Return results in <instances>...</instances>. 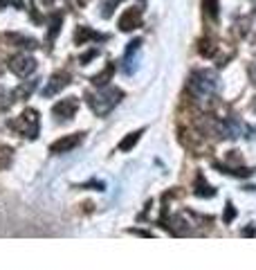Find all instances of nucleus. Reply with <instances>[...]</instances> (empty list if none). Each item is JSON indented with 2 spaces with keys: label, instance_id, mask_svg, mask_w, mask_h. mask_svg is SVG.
<instances>
[{
  "label": "nucleus",
  "instance_id": "nucleus-11",
  "mask_svg": "<svg viewBox=\"0 0 256 270\" xmlns=\"http://www.w3.org/2000/svg\"><path fill=\"white\" fill-rule=\"evenodd\" d=\"M9 41H12V43H18V48H25V50L36 48L34 39H27V36H20V34H9Z\"/></svg>",
  "mask_w": 256,
  "mask_h": 270
},
{
  "label": "nucleus",
  "instance_id": "nucleus-1",
  "mask_svg": "<svg viewBox=\"0 0 256 270\" xmlns=\"http://www.w3.org/2000/svg\"><path fill=\"white\" fill-rule=\"evenodd\" d=\"M189 90L198 102L211 99L218 92V77L209 70H196L189 79Z\"/></svg>",
  "mask_w": 256,
  "mask_h": 270
},
{
  "label": "nucleus",
  "instance_id": "nucleus-9",
  "mask_svg": "<svg viewBox=\"0 0 256 270\" xmlns=\"http://www.w3.org/2000/svg\"><path fill=\"white\" fill-rule=\"evenodd\" d=\"M139 23V9L137 7H130L126 12L119 16V27L124 29V32H130V29H135Z\"/></svg>",
  "mask_w": 256,
  "mask_h": 270
},
{
  "label": "nucleus",
  "instance_id": "nucleus-13",
  "mask_svg": "<svg viewBox=\"0 0 256 270\" xmlns=\"http://www.w3.org/2000/svg\"><path fill=\"white\" fill-rule=\"evenodd\" d=\"M202 7H205V16L209 20L218 18V0H202Z\"/></svg>",
  "mask_w": 256,
  "mask_h": 270
},
{
  "label": "nucleus",
  "instance_id": "nucleus-4",
  "mask_svg": "<svg viewBox=\"0 0 256 270\" xmlns=\"http://www.w3.org/2000/svg\"><path fill=\"white\" fill-rule=\"evenodd\" d=\"M14 128H18L25 138H36V133H39V113H36V111H25L23 115H20L18 122L14 124Z\"/></svg>",
  "mask_w": 256,
  "mask_h": 270
},
{
  "label": "nucleus",
  "instance_id": "nucleus-18",
  "mask_svg": "<svg viewBox=\"0 0 256 270\" xmlns=\"http://www.w3.org/2000/svg\"><path fill=\"white\" fill-rule=\"evenodd\" d=\"M117 3H122V0H108L106 5H103V18H108L113 14V9H115V5Z\"/></svg>",
  "mask_w": 256,
  "mask_h": 270
},
{
  "label": "nucleus",
  "instance_id": "nucleus-8",
  "mask_svg": "<svg viewBox=\"0 0 256 270\" xmlns=\"http://www.w3.org/2000/svg\"><path fill=\"white\" fill-rule=\"evenodd\" d=\"M77 108H79V102H77L75 97H70V99L56 104L52 113H54V117H59V119H70V117H75Z\"/></svg>",
  "mask_w": 256,
  "mask_h": 270
},
{
  "label": "nucleus",
  "instance_id": "nucleus-16",
  "mask_svg": "<svg viewBox=\"0 0 256 270\" xmlns=\"http://www.w3.org/2000/svg\"><path fill=\"white\" fill-rule=\"evenodd\" d=\"M139 135H142V131H137V133H130V138H126V140H124V142L119 144V149H122V151H130V149H133V144L139 140Z\"/></svg>",
  "mask_w": 256,
  "mask_h": 270
},
{
  "label": "nucleus",
  "instance_id": "nucleus-14",
  "mask_svg": "<svg viewBox=\"0 0 256 270\" xmlns=\"http://www.w3.org/2000/svg\"><path fill=\"white\" fill-rule=\"evenodd\" d=\"M34 88H36V81H25V84L20 86L18 90H14V92H12V97H16V99H23V97L32 95Z\"/></svg>",
  "mask_w": 256,
  "mask_h": 270
},
{
  "label": "nucleus",
  "instance_id": "nucleus-15",
  "mask_svg": "<svg viewBox=\"0 0 256 270\" xmlns=\"http://www.w3.org/2000/svg\"><path fill=\"white\" fill-rule=\"evenodd\" d=\"M61 32V16H54L52 18V25H50V34H48V43L56 39V34Z\"/></svg>",
  "mask_w": 256,
  "mask_h": 270
},
{
  "label": "nucleus",
  "instance_id": "nucleus-10",
  "mask_svg": "<svg viewBox=\"0 0 256 270\" xmlns=\"http://www.w3.org/2000/svg\"><path fill=\"white\" fill-rule=\"evenodd\" d=\"M75 41H77L79 45H81V43L86 45V43H90V41H106V36L92 32L90 27H79V29H77V34H75Z\"/></svg>",
  "mask_w": 256,
  "mask_h": 270
},
{
  "label": "nucleus",
  "instance_id": "nucleus-20",
  "mask_svg": "<svg viewBox=\"0 0 256 270\" xmlns=\"http://www.w3.org/2000/svg\"><path fill=\"white\" fill-rule=\"evenodd\" d=\"M79 3H81V5H86V3H88V0H79Z\"/></svg>",
  "mask_w": 256,
  "mask_h": 270
},
{
  "label": "nucleus",
  "instance_id": "nucleus-3",
  "mask_svg": "<svg viewBox=\"0 0 256 270\" xmlns=\"http://www.w3.org/2000/svg\"><path fill=\"white\" fill-rule=\"evenodd\" d=\"M9 70L18 77H29L36 70V61L29 54H16L9 59Z\"/></svg>",
  "mask_w": 256,
  "mask_h": 270
},
{
  "label": "nucleus",
  "instance_id": "nucleus-7",
  "mask_svg": "<svg viewBox=\"0 0 256 270\" xmlns=\"http://www.w3.org/2000/svg\"><path fill=\"white\" fill-rule=\"evenodd\" d=\"M81 140H83V135L81 133H75V135H70V138H63V140H59V142H54L50 151L52 153H67V151H72V149L79 147Z\"/></svg>",
  "mask_w": 256,
  "mask_h": 270
},
{
  "label": "nucleus",
  "instance_id": "nucleus-17",
  "mask_svg": "<svg viewBox=\"0 0 256 270\" xmlns=\"http://www.w3.org/2000/svg\"><path fill=\"white\" fill-rule=\"evenodd\" d=\"M5 7H16V9H23L25 5H23V0H0V9H5Z\"/></svg>",
  "mask_w": 256,
  "mask_h": 270
},
{
  "label": "nucleus",
  "instance_id": "nucleus-6",
  "mask_svg": "<svg viewBox=\"0 0 256 270\" xmlns=\"http://www.w3.org/2000/svg\"><path fill=\"white\" fill-rule=\"evenodd\" d=\"M67 84H70V77H67L65 72H56V75L48 81V86L43 88V97H54L56 92H59L61 88H65Z\"/></svg>",
  "mask_w": 256,
  "mask_h": 270
},
{
  "label": "nucleus",
  "instance_id": "nucleus-21",
  "mask_svg": "<svg viewBox=\"0 0 256 270\" xmlns=\"http://www.w3.org/2000/svg\"><path fill=\"white\" fill-rule=\"evenodd\" d=\"M254 111H256V104H254Z\"/></svg>",
  "mask_w": 256,
  "mask_h": 270
},
{
  "label": "nucleus",
  "instance_id": "nucleus-5",
  "mask_svg": "<svg viewBox=\"0 0 256 270\" xmlns=\"http://www.w3.org/2000/svg\"><path fill=\"white\" fill-rule=\"evenodd\" d=\"M139 45H142V41H139V39L137 41H130V43H128V50H126V54H124V59H122V70L126 72V75H133V72H135Z\"/></svg>",
  "mask_w": 256,
  "mask_h": 270
},
{
  "label": "nucleus",
  "instance_id": "nucleus-19",
  "mask_svg": "<svg viewBox=\"0 0 256 270\" xmlns=\"http://www.w3.org/2000/svg\"><path fill=\"white\" fill-rule=\"evenodd\" d=\"M252 77H254V81H256V63L252 65Z\"/></svg>",
  "mask_w": 256,
  "mask_h": 270
},
{
  "label": "nucleus",
  "instance_id": "nucleus-12",
  "mask_svg": "<svg viewBox=\"0 0 256 270\" xmlns=\"http://www.w3.org/2000/svg\"><path fill=\"white\" fill-rule=\"evenodd\" d=\"M113 72H115V65L111 63L103 72H99L97 77H92V84H95V86H106V84H108V79L113 77Z\"/></svg>",
  "mask_w": 256,
  "mask_h": 270
},
{
  "label": "nucleus",
  "instance_id": "nucleus-2",
  "mask_svg": "<svg viewBox=\"0 0 256 270\" xmlns=\"http://www.w3.org/2000/svg\"><path fill=\"white\" fill-rule=\"evenodd\" d=\"M122 97H124V92L119 88H103L97 95H88V104H90V108L97 115H108L122 102Z\"/></svg>",
  "mask_w": 256,
  "mask_h": 270
}]
</instances>
